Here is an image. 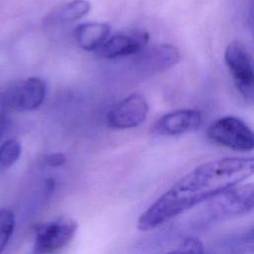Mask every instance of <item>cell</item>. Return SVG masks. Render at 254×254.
I'll list each match as a JSON object with an SVG mask.
<instances>
[{
  "mask_svg": "<svg viewBox=\"0 0 254 254\" xmlns=\"http://www.w3.org/2000/svg\"><path fill=\"white\" fill-rule=\"evenodd\" d=\"M202 124V114L193 108H181L161 116L153 126L159 136H179L196 131Z\"/></svg>",
  "mask_w": 254,
  "mask_h": 254,
  "instance_id": "obj_10",
  "label": "cell"
},
{
  "mask_svg": "<svg viewBox=\"0 0 254 254\" xmlns=\"http://www.w3.org/2000/svg\"><path fill=\"white\" fill-rule=\"evenodd\" d=\"M22 153V146L20 142L14 139L5 141L0 146V171L9 169L20 158Z\"/></svg>",
  "mask_w": 254,
  "mask_h": 254,
  "instance_id": "obj_14",
  "label": "cell"
},
{
  "mask_svg": "<svg viewBox=\"0 0 254 254\" xmlns=\"http://www.w3.org/2000/svg\"><path fill=\"white\" fill-rule=\"evenodd\" d=\"M224 62L241 97L254 104V62L242 43L233 41L224 51Z\"/></svg>",
  "mask_w": 254,
  "mask_h": 254,
  "instance_id": "obj_3",
  "label": "cell"
},
{
  "mask_svg": "<svg viewBox=\"0 0 254 254\" xmlns=\"http://www.w3.org/2000/svg\"><path fill=\"white\" fill-rule=\"evenodd\" d=\"M254 176V156L202 163L180 178L138 219V229H154L177 215Z\"/></svg>",
  "mask_w": 254,
  "mask_h": 254,
  "instance_id": "obj_1",
  "label": "cell"
},
{
  "mask_svg": "<svg viewBox=\"0 0 254 254\" xmlns=\"http://www.w3.org/2000/svg\"><path fill=\"white\" fill-rule=\"evenodd\" d=\"M149 104L144 95L133 93L115 104L106 115L107 125L116 130L135 128L147 118Z\"/></svg>",
  "mask_w": 254,
  "mask_h": 254,
  "instance_id": "obj_8",
  "label": "cell"
},
{
  "mask_svg": "<svg viewBox=\"0 0 254 254\" xmlns=\"http://www.w3.org/2000/svg\"><path fill=\"white\" fill-rule=\"evenodd\" d=\"M219 247L228 253H254V225L243 232L223 239Z\"/></svg>",
  "mask_w": 254,
  "mask_h": 254,
  "instance_id": "obj_13",
  "label": "cell"
},
{
  "mask_svg": "<svg viewBox=\"0 0 254 254\" xmlns=\"http://www.w3.org/2000/svg\"><path fill=\"white\" fill-rule=\"evenodd\" d=\"M246 14H247V22H248L249 28L254 36V0H249Z\"/></svg>",
  "mask_w": 254,
  "mask_h": 254,
  "instance_id": "obj_19",
  "label": "cell"
},
{
  "mask_svg": "<svg viewBox=\"0 0 254 254\" xmlns=\"http://www.w3.org/2000/svg\"><path fill=\"white\" fill-rule=\"evenodd\" d=\"M134 56L132 68L141 77H149L164 72L180 61L179 50L171 44L146 46Z\"/></svg>",
  "mask_w": 254,
  "mask_h": 254,
  "instance_id": "obj_7",
  "label": "cell"
},
{
  "mask_svg": "<svg viewBox=\"0 0 254 254\" xmlns=\"http://www.w3.org/2000/svg\"><path fill=\"white\" fill-rule=\"evenodd\" d=\"M206 135L212 142L235 151L254 150V131L236 116L227 115L213 121Z\"/></svg>",
  "mask_w": 254,
  "mask_h": 254,
  "instance_id": "obj_4",
  "label": "cell"
},
{
  "mask_svg": "<svg viewBox=\"0 0 254 254\" xmlns=\"http://www.w3.org/2000/svg\"><path fill=\"white\" fill-rule=\"evenodd\" d=\"M91 9V5L86 0H72L56 10H54L46 19L45 24L50 26L72 23L83 18Z\"/></svg>",
  "mask_w": 254,
  "mask_h": 254,
  "instance_id": "obj_12",
  "label": "cell"
},
{
  "mask_svg": "<svg viewBox=\"0 0 254 254\" xmlns=\"http://www.w3.org/2000/svg\"><path fill=\"white\" fill-rule=\"evenodd\" d=\"M110 27L105 23H84L78 25L73 32L79 48L84 51H96L109 37Z\"/></svg>",
  "mask_w": 254,
  "mask_h": 254,
  "instance_id": "obj_11",
  "label": "cell"
},
{
  "mask_svg": "<svg viewBox=\"0 0 254 254\" xmlns=\"http://www.w3.org/2000/svg\"><path fill=\"white\" fill-rule=\"evenodd\" d=\"M76 229V222L67 217H60L37 225L34 252L54 253L63 249L73 239Z\"/></svg>",
  "mask_w": 254,
  "mask_h": 254,
  "instance_id": "obj_6",
  "label": "cell"
},
{
  "mask_svg": "<svg viewBox=\"0 0 254 254\" xmlns=\"http://www.w3.org/2000/svg\"><path fill=\"white\" fill-rule=\"evenodd\" d=\"M55 190V180L53 178H49L45 181V194L47 197H50L53 194Z\"/></svg>",
  "mask_w": 254,
  "mask_h": 254,
  "instance_id": "obj_20",
  "label": "cell"
},
{
  "mask_svg": "<svg viewBox=\"0 0 254 254\" xmlns=\"http://www.w3.org/2000/svg\"><path fill=\"white\" fill-rule=\"evenodd\" d=\"M204 251L203 243L196 237H186L180 241L172 253H202Z\"/></svg>",
  "mask_w": 254,
  "mask_h": 254,
  "instance_id": "obj_16",
  "label": "cell"
},
{
  "mask_svg": "<svg viewBox=\"0 0 254 254\" xmlns=\"http://www.w3.org/2000/svg\"><path fill=\"white\" fill-rule=\"evenodd\" d=\"M15 228V215L8 208L0 209V252L8 244Z\"/></svg>",
  "mask_w": 254,
  "mask_h": 254,
  "instance_id": "obj_15",
  "label": "cell"
},
{
  "mask_svg": "<svg viewBox=\"0 0 254 254\" xmlns=\"http://www.w3.org/2000/svg\"><path fill=\"white\" fill-rule=\"evenodd\" d=\"M10 125V117L6 110H0V140L8 130Z\"/></svg>",
  "mask_w": 254,
  "mask_h": 254,
  "instance_id": "obj_18",
  "label": "cell"
},
{
  "mask_svg": "<svg viewBox=\"0 0 254 254\" xmlns=\"http://www.w3.org/2000/svg\"><path fill=\"white\" fill-rule=\"evenodd\" d=\"M149 39V33L144 30L120 32L108 37L95 53L98 58L107 60L133 56L148 45Z\"/></svg>",
  "mask_w": 254,
  "mask_h": 254,
  "instance_id": "obj_9",
  "label": "cell"
},
{
  "mask_svg": "<svg viewBox=\"0 0 254 254\" xmlns=\"http://www.w3.org/2000/svg\"><path fill=\"white\" fill-rule=\"evenodd\" d=\"M46 92V81L37 76L15 82L0 93L1 110H34L42 105Z\"/></svg>",
  "mask_w": 254,
  "mask_h": 254,
  "instance_id": "obj_5",
  "label": "cell"
},
{
  "mask_svg": "<svg viewBox=\"0 0 254 254\" xmlns=\"http://www.w3.org/2000/svg\"><path fill=\"white\" fill-rule=\"evenodd\" d=\"M66 161V157L63 153H52L44 157L43 162L49 167H61Z\"/></svg>",
  "mask_w": 254,
  "mask_h": 254,
  "instance_id": "obj_17",
  "label": "cell"
},
{
  "mask_svg": "<svg viewBox=\"0 0 254 254\" xmlns=\"http://www.w3.org/2000/svg\"><path fill=\"white\" fill-rule=\"evenodd\" d=\"M254 210V183L236 185L207 200L199 221L211 223Z\"/></svg>",
  "mask_w": 254,
  "mask_h": 254,
  "instance_id": "obj_2",
  "label": "cell"
}]
</instances>
